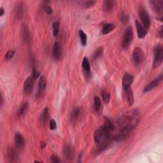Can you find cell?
Wrapping results in <instances>:
<instances>
[{"label":"cell","mask_w":163,"mask_h":163,"mask_svg":"<svg viewBox=\"0 0 163 163\" xmlns=\"http://www.w3.org/2000/svg\"><path fill=\"white\" fill-rule=\"evenodd\" d=\"M140 116L136 110H131L127 112L120 117L115 124V129L118 130V134L114 136V140L121 141L124 139L133 129L140 122Z\"/></svg>","instance_id":"6da1fadb"},{"label":"cell","mask_w":163,"mask_h":163,"mask_svg":"<svg viewBox=\"0 0 163 163\" xmlns=\"http://www.w3.org/2000/svg\"><path fill=\"white\" fill-rule=\"evenodd\" d=\"M112 131L108 129L104 125L101 126L96 130L94 135V139L97 145L99 152H103L110 145L114 136L112 135Z\"/></svg>","instance_id":"7a4b0ae2"},{"label":"cell","mask_w":163,"mask_h":163,"mask_svg":"<svg viewBox=\"0 0 163 163\" xmlns=\"http://www.w3.org/2000/svg\"><path fill=\"white\" fill-rule=\"evenodd\" d=\"M154 59L153 67L157 68L161 66L163 59V48L161 45H158L154 48Z\"/></svg>","instance_id":"3957f363"},{"label":"cell","mask_w":163,"mask_h":163,"mask_svg":"<svg viewBox=\"0 0 163 163\" xmlns=\"http://www.w3.org/2000/svg\"><path fill=\"white\" fill-rule=\"evenodd\" d=\"M144 54L139 47H136L132 53V61L136 66H139L144 61Z\"/></svg>","instance_id":"277c9868"},{"label":"cell","mask_w":163,"mask_h":163,"mask_svg":"<svg viewBox=\"0 0 163 163\" xmlns=\"http://www.w3.org/2000/svg\"><path fill=\"white\" fill-rule=\"evenodd\" d=\"M133 39V29L131 26H129L125 31L124 38L122 43V47L124 49H126L129 46Z\"/></svg>","instance_id":"5b68a950"},{"label":"cell","mask_w":163,"mask_h":163,"mask_svg":"<svg viewBox=\"0 0 163 163\" xmlns=\"http://www.w3.org/2000/svg\"><path fill=\"white\" fill-rule=\"evenodd\" d=\"M139 17L144 27L146 29H149L150 25V19L149 15L146 12L145 8L142 7L139 8Z\"/></svg>","instance_id":"8992f818"},{"label":"cell","mask_w":163,"mask_h":163,"mask_svg":"<svg viewBox=\"0 0 163 163\" xmlns=\"http://www.w3.org/2000/svg\"><path fill=\"white\" fill-rule=\"evenodd\" d=\"M150 5L153 11L162 17L163 12V1L162 0H152L150 1Z\"/></svg>","instance_id":"52a82bcc"},{"label":"cell","mask_w":163,"mask_h":163,"mask_svg":"<svg viewBox=\"0 0 163 163\" xmlns=\"http://www.w3.org/2000/svg\"><path fill=\"white\" fill-rule=\"evenodd\" d=\"M47 87V80L46 78L44 75H42L39 78V82H38V88L36 96L37 98H41L45 94V89Z\"/></svg>","instance_id":"ba28073f"},{"label":"cell","mask_w":163,"mask_h":163,"mask_svg":"<svg viewBox=\"0 0 163 163\" xmlns=\"http://www.w3.org/2000/svg\"><path fill=\"white\" fill-rule=\"evenodd\" d=\"M14 142H15V147L17 151H21L24 147L25 145V141L23 136L20 134L19 132H16L14 138Z\"/></svg>","instance_id":"9c48e42d"},{"label":"cell","mask_w":163,"mask_h":163,"mask_svg":"<svg viewBox=\"0 0 163 163\" xmlns=\"http://www.w3.org/2000/svg\"><path fill=\"white\" fill-rule=\"evenodd\" d=\"M133 81H134V77L129 73H126L122 78V87L124 91L130 89Z\"/></svg>","instance_id":"30bf717a"},{"label":"cell","mask_w":163,"mask_h":163,"mask_svg":"<svg viewBox=\"0 0 163 163\" xmlns=\"http://www.w3.org/2000/svg\"><path fill=\"white\" fill-rule=\"evenodd\" d=\"M34 84V79L32 77L26 78L24 83V91L25 95H29L33 92Z\"/></svg>","instance_id":"8fae6325"},{"label":"cell","mask_w":163,"mask_h":163,"mask_svg":"<svg viewBox=\"0 0 163 163\" xmlns=\"http://www.w3.org/2000/svg\"><path fill=\"white\" fill-rule=\"evenodd\" d=\"M162 78H163V75H160L159 76H158L156 78L154 79V80H153L152 81H151L149 83V84L145 86V87L144 88V92H148L150 91L151 90H152L153 89H154L155 87H156L162 82Z\"/></svg>","instance_id":"7c38bea8"},{"label":"cell","mask_w":163,"mask_h":163,"mask_svg":"<svg viewBox=\"0 0 163 163\" xmlns=\"http://www.w3.org/2000/svg\"><path fill=\"white\" fill-rule=\"evenodd\" d=\"M135 24H136V30H137V33H138V36L139 37V38H144L147 34V29L144 27V26L142 24L138 22V21H135Z\"/></svg>","instance_id":"4fadbf2b"},{"label":"cell","mask_w":163,"mask_h":163,"mask_svg":"<svg viewBox=\"0 0 163 163\" xmlns=\"http://www.w3.org/2000/svg\"><path fill=\"white\" fill-rule=\"evenodd\" d=\"M94 108H95V110L98 114H100L103 112V105L101 100L98 96H95V98H94Z\"/></svg>","instance_id":"5bb4252c"},{"label":"cell","mask_w":163,"mask_h":163,"mask_svg":"<svg viewBox=\"0 0 163 163\" xmlns=\"http://www.w3.org/2000/svg\"><path fill=\"white\" fill-rule=\"evenodd\" d=\"M115 1L113 0H106L103 3V10L105 13H110L113 11L115 6Z\"/></svg>","instance_id":"9a60e30c"},{"label":"cell","mask_w":163,"mask_h":163,"mask_svg":"<svg viewBox=\"0 0 163 163\" xmlns=\"http://www.w3.org/2000/svg\"><path fill=\"white\" fill-rule=\"evenodd\" d=\"M82 112V108L80 106L74 107L70 113V118L72 121H76L80 117Z\"/></svg>","instance_id":"2e32d148"},{"label":"cell","mask_w":163,"mask_h":163,"mask_svg":"<svg viewBox=\"0 0 163 163\" xmlns=\"http://www.w3.org/2000/svg\"><path fill=\"white\" fill-rule=\"evenodd\" d=\"M28 108H29L28 103V102H23L18 108V110L17 112V116L19 117L23 116L27 112Z\"/></svg>","instance_id":"e0dca14e"},{"label":"cell","mask_w":163,"mask_h":163,"mask_svg":"<svg viewBox=\"0 0 163 163\" xmlns=\"http://www.w3.org/2000/svg\"><path fill=\"white\" fill-rule=\"evenodd\" d=\"M7 157L10 162H16L17 159V156L16 151L12 147H8L7 150Z\"/></svg>","instance_id":"ac0fdd59"},{"label":"cell","mask_w":163,"mask_h":163,"mask_svg":"<svg viewBox=\"0 0 163 163\" xmlns=\"http://www.w3.org/2000/svg\"><path fill=\"white\" fill-rule=\"evenodd\" d=\"M49 117V113H48V109L47 107H45L44 109L43 110L40 117H39V120H40V123L42 125H45L47 124V122L48 121Z\"/></svg>","instance_id":"d6986e66"},{"label":"cell","mask_w":163,"mask_h":163,"mask_svg":"<svg viewBox=\"0 0 163 163\" xmlns=\"http://www.w3.org/2000/svg\"><path fill=\"white\" fill-rule=\"evenodd\" d=\"M21 34L24 41L29 42L30 40V34H29L28 28L26 24H22L21 27Z\"/></svg>","instance_id":"ffe728a7"},{"label":"cell","mask_w":163,"mask_h":163,"mask_svg":"<svg viewBox=\"0 0 163 163\" xmlns=\"http://www.w3.org/2000/svg\"><path fill=\"white\" fill-rule=\"evenodd\" d=\"M115 28V26L113 24L108 23L103 25L102 29V33L103 34H108L110 32L113 31V29Z\"/></svg>","instance_id":"44dd1931"},{"label":"cell","mask_w":163,"mask_h":163,"mask_svg":"<svg viewBox=\"0 0 163 163\" xmlns=\"http://www.w3.org/2000/svg\"><path fill=\"white\" fill-rule=\"evenodd\" d=\"M82 66L83 69V70L86 73L87 75H90L91 73V66H90V63L89 61L88 58L85 57L83 59Z\"/></svg>","instance_id":"7402d4cb"},{"label":"cell","mask_w":163,"mask_h":163,"mask_svg":"<svg viewBox=\"0 0 163 163\" xmlns=\"http://www.w3.org/2000/svg\"><path fill=\"white\" fill-rule=\"evenodd\" d=\"M22 5L23 4L22 3H19L15 9V16L16 17L17 19H21L23 16L24 8Z\"/></svg>","instance_id":"603a6c76"},{"label":"cell","mask_w":163,"mask_h":163,"mask_svg":"<svg viewBox=\"0 0 163 163\" xmlns=\"http://www.w3.org/2000/svg\"><path fill=\"white\" fill-rule=\"evenodd\" d=\"M53 56L56 60H59L61 57V51H60V47H59V43L56 42L54 43L53 47Z\"/></svg>","instance_id":"cb8c5ba5"},{"label":"cell","mask_w":163,"mask_h":163,"mask_svg":"<svg viewBox=\"0 0 163 163\" xmlns=\"http://www.w3.org/2000/svg\"><path fill=\"white\" fill-rule=\"evenodd\" d=\"M101 95L102 97L103 101L105 103H106V104H108V103L110 102V98H111L110 92L105 89H103V91H101Z\"/></svg>","instance_id":"d4e9b609"},{"label":"cell","mask_w":163,"mask_h":163,"mask_svg":"<svg viewBox=\"0 0 163 163\" xmlns=\"http://www.w3.org/2000/svg\"><path fill=\"white\" fill-rule=\"evenodd\" d=\"M103 51H104V49H103V47H100L98 48L94 52L92 58L93 61H95L96 59H98L99 57H100L103 54Z\"/></svg>","instance_id":"484cf974"},{"label":"cell","mask_w":163,"mask_h":163,"mask_svg":"<svg viewBox=\"0 0 163 163\" xmlns=\"http://www.w3.org/2000/svg\"><path fill=\"white\" fill-rule=\"evenodd\" d=\"M126 94V98H127V101L129 103L130 106H132L134 104V95H133V92L131 89L127 90V91H125Z\"/></svg>","instance_id":"4316f807"},{"label":"cell","mask_w":163,"mask_h":163,"mask_svg":"<svg viewBox=\"0 0 163 163\" xmlns=\"http://www.w3.org/2000/svg\"><path fill=\"white\" fill-rule=\"evenodd\" d=\"M64 155L67 159H71L72 157V150L71 148L70 145H66L64 147Z\"/></svg>","instance_id":"83f0119b"},{"label":"cell","mask_w":163,"mask_h":163,"mask_svg":"<svg viewBox=\"0 0 163 163\" xmlns=\"http://www.w3.org/2000/svg\"><path fill=\"white\" fill-rule=\"evenodd\" d=\"M79 36H80L81 44L83 46H86L87 45V35L82 30L79 31Z\"/></svg>","instance_id":"f1b7e54d"},{"label":"cell","mask_w":163,"mask_h":163,"mask_svg":"<svg viewBox=\"0 0 163 163\" xmlns=\"http://www.w3.org/2000/svg\"><path fill=\"white\" fill-rule=\"evenodd\" d=\"M130 20V17L127 14L125 13L124 12H122L121 14V21L123 24H127L128 22H129Z\"/></svg>","instance_id":"f546056e"},{"label":"cell","mask_w":163,"mask_h":163,"mask_svg":"<svg viewBox=\"0 0 163 163\" xmlns=\"http://www.w3.org/2000/svg\"><path fill=\"white\" fill-rule=\"evenodd\" d=\"M52 27H53V34L54 36H57L58 35L59 33V23L58 22H54L52 24Z\"/></svg>","instance_id":"4dcf8cb0"},{"label":"cell","mask_w":163,"mask_h":163,"mask_svg":"<svg viewBox=\"0 0 163 163\" xmlns=\"http://www.w3.org/2000/svg\"><path fill=\"white\" fill-rule=\"evenodd\" d=\"M16 54V51L13 50H9L5 54V56H4V59H5V61H9L10 60V59L13 57L14 54Z\"/></svg>","instance_id":"1f68e13d"},{"label":"cell","mask_w":163,"mask_h":163,"mask_svg":"<svg viewBox=\"0 0 163 163\" xmlns=\"http://www.w3.org/2000/svg\"><path fill=\"white\" fill-rule=\"evenodd\" d=\"M39 76H40V73H39V71L37 70V69L33 68L32 70L31 77L34 79V80H36V79H37Z\"/></svg>","instance_id":"d6a6232c"},{"label":"cell","mask_w":163,"mask_h":163,"mask_svg":"<svg viewBox=\"0 0 163 163\" xmlns=\"http://www.w3.org/2000/svg\"><path fill=\"white\" fill-rule=\"evenodd\" d=\"M49 127H50L51 130H55L57 127V124L55 120L51 119L49 122Z\"/></svg>","instance_id":"836d02e7"},{"label":"cell","mask_w":163,"mask_h":163,"mask_svg":"<svg viewBox=\"0 0 163 163\" xmlns=\"http://www.w3.org/2000/svg\"><path fill=\"white\" fill-rule=\"evenodd\" d=\"M43 9L44 11H45L48 15H51L53 13L52 8L50 6L47 5V4H45V7H44Z\"/></svg>","instance_id":"e575fe53"},{"label":"cell","mask_w":163,"mask_h":163,"mask_svg":"<svg viewBox=\"0 0 163 163\" xmlns=\"http://www.w3.org/2000/svg\"><path fill=\"white\" fill-rule=\"evenodd\" d=\"M96 1H87L84 3V6L86 8H91L95 5Z\"/></svg>","instance_id":"d590c367"},{"label":"cell","mask_w":163,"mask_h":163,"mask_svg":"<svg viewBox=\"0 0 163 163\" xmlns=\"http://www.w3.org/2000/svg\"><path fill=\"white\" fill-rule=\"evenodd\" d=\"M51 161L54 163H59L61 162L59 157L56 155H53L51 157Z\"/></svg>","instance_id":"8d00e7d4"},{"label":"cell","mask_w":163,"mask_h":163,"mask_svg":"<svg viewBox=\"0 0 163 163\" xmlns=\"http://www.w3.org/2000/svg\"><path fill=\"white\" fill-rule=\"evenodd\" d=\"M162 31H163V28H162V26H161L159 29V30H158V34H159V36L161 37V38H162Z\"/></svg>","instance_id":"74e56055"},{"label":"cell","mask_w":163,"mask_h":163,"mask_svg":"<svg viewBox=\"0 0 163 163\" xmlns=\"http://www.w3.org/2000/svg\"><path fill=\"white\" fill-rule=\"evenodd\" d=\"M46 147V144L44 141H41L40 142V149H44Z\"/></svg>","instance_id":"f35d334b"},{"label":"cell","mask_w":163,"mask_h":163,"mask_svg":"<svg viewBox=\"0 0 163 163\" xmlns=\"http://www.w3.org/2000/svg\"><path fill=\"white\" fill-rule=\"evenodd\" d=\"M4 13V10L3 7H1V8H0V16H3Z\"/></svg>","instance_id":"ab89813d"},{"label":"cell","mask_w":163,"mask_h":163,"mask_svg":"<svg viewBox=\"0 0 163 163\" xmlns=\"http://www.w3.org/2000/svg\"><path fill=\"white\" fill-rule=\"evenodd\" d=\"M1 106H3V96H2V95H1Z\"/></svg>","instance_id":"60d3db41"}]
</instances>
